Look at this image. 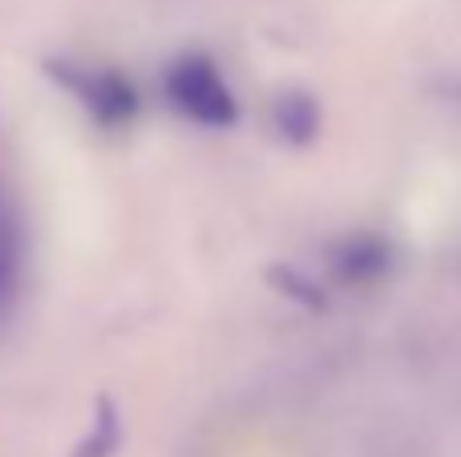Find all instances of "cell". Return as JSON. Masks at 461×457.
<instances>
[{"instance_id": "8992f818", "label": "cell", "mask_w": 461, "mask_h": 457, "mask_svg": "<svg viewBox=\"0 0 461 457\" xmlns=\"http://www.w3.org/2000/svg\"><path fill=\"white\" fill-rule=\"evenodd\" d=\"M8 267H13V251H8V235H5V223H0V288L8 283Z\"/></svg>"}, {"instance_id": "3957f363", "label": "cell", "mask_w": 461, "mask_h": 457, "mask_svg": "<svg viewBox=\"0 0 461 457\" xmlns=\"http://www.w3.org/2000/svg\"><path fill=\"white\" fill-rule=\"evenodd\" d=\"M397 251L384 235L376 231H357L348 239H340L332 251H328V264H332V275L348 288H368V283L384 280V272L393 267Z\"/></svg>"}, {"instance_id": "5b68a950", "label": "cell", "mask_w": 461, "mask_h": 457, "mask_svg": "<svg viewBox=\"0 0 461 457\" xmlns=\"http://www.w3.org/2000/svg\"><path fill=\"white\" fill-rule=\"evenodd\" d=\"M122 445V421H118V405L110 401V397H102L97 401V417L94 426H89V434L77 442V450L73 457H113Z\"/></svg>"}, {"instance_id": "7a4b0ae2", "label": "cell", "mask_w": 461, "mask_h": 457, "mask_svg": "<svg viewBox=\"0 0 461 457\" xmlns=\"http://www.w3.org/2000/svg\"><path fill=\"white\" fill-rule=\"evenodd\" d=\"M45 73H49V81H53L57 89H65L102 130H126V126H134V118L142 113V94H138V85L122 69L53 57V61H45Z\"/></svg>"}, {"instance_id": "277c9868", "label": "cell", "mask_w": 461, "mask_h": 457, "mask_svg": "<svg viewBox=\"0 0 461 457\" xmlns=\"http://www.w3.org/2000/svg\"><path fill=\"white\" fill-rule=\"evenodd\" d=\"M320 121H324V113L308 89H284L271 102V126L287 146H312L320 134Z\"/></svg>"}, {"instance_id": "6da1fadb", "label": "cell", "mask_w": 461, "mask_h": 457, "mask_svg": "<svg viewBox=\"0 0 461 457\" xmlns=\"http://www.w3.org/2000/svg\"><path fill=\"white\" fill-rule=\"evenodd\" d=\"M162 94L186 121L203 130H230L239 121V97L207 53H183L162 73Z\"/></svg>"}]
</instances>
